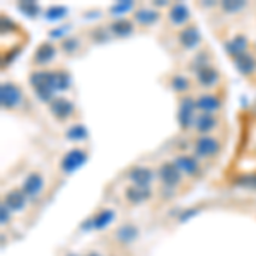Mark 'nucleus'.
Listing matches in <instances>:
<instances>
[{"label":"nucleus","mask_w":256,"mask_h":256,"mask_svg":"<svg viewBox=\"0 0 256 256\" xmlns=\"http://www.w3.org/2000/svg\"><path fill=\"white\" fill-rule=\"evenodd\" d=\"M28 196L24 195V192L20 188H12L6 193L2 204L10 210L12 214H20L24 212L28 207Z\"/></svg>","instance_id":"a211bd4d"},{"label":"nucleus","mask_w":256,"mask_h":256,"mask_svg":"<svg viewBox=\"0 0 256 256\" xmlns=\"http://www.w3.org/2000/svg\"><path fill=\"white\" fill-rule=\"evenodd\" d=\"M196 116H198L196 96H192V94L180 96V99H178V113H176L180 130L181 132L193 130V128H195Z\"/></svg>","instance_id":"20e7f679"},{"label":"nucleus","mask_w":256,"mask_h":256,"mask_svg":"<svg viewBox=\"0 0 256 256\" xmlns=\"http://www.w3.org/2000/svg\"><path fill=\"white\" fill-rule=\"evenodd\" d=\"M172 160H174V164L181 169V172L186 178L202 176V164L193 154H178Z\"/></svg>","instance_id":"dca6fc26"},{"label":"nucleus","mask_w":256,"mask_h":256,"mask_svg":"<svg viewBox=\"0 0 256 256\" xmlns=\"http://www.w3.org/2000/svg\"><path fill=\"white\" fill-rule=\"evenodd\" d=\"M67 256H77V254H74V253H68Z\"/></svg>","instance_id":"58836bf2"},{"label":"nucleus","mask_w":256,"mask_h":256,"mask_svg":"<svg viewBox=\"0 0 256 256\" xmlns=\"http://www.w3.org/2000/svg\"><path fill=\"white\" fill-rule=\"evenodd\" d=\"M196 212H198V210H196V208H192V210H188V212H184V214H183V216H181V217H180V222H186V220H188V218H190V217H193V216H195V214H196Z\"/></svg>","instance_id":"e433bc0d"},{"label":"nucleus","mask_w":256,"mask_h":256,"mask_svg":"<svg viewBox=\"0 0 256 256\" xmlns=\"http://www.w3.org/2000/svg\"><path fill=\"white\" fill-rule=\"evenodd\" d=\"M156 172H158V180L160 186H168L174 190L180 188L183 184L184 178H186L181 172V169L174 164V160H162L158 166V169H156Z\"/></svg>","instance_id":"423d86ee"},{"label":"nucleus","mask_w":256,"mask_h":256,"mask_svg":"<svg viewBox=\"0 0 256 256\" xmlns=\"http://www.w3.org/2000/svg\"><path fill=\"white\" fill-rule=\"evenodd\" d=\"M135 9H137V6H135L134 2H116L113 4V6L110 7V14L113 19H122V18H126V14H134Z\"/></svg>","instance_id":"c756f323"},{"label":"nucleus","mask_w":256,"mask_h":256,"mask_svg":"<svg viewBox=\"0 0 256 256\" xmlns=\"http://www.w3.org/2000/svg\"><path fill=\"white\" fill-rule=\"evenodd\" d=\"M10 214H12L10 210L2 204V207H0V220H2V226L10 224Z\"/></svg>","instance_id":"72a5a7b5"},{"label":"nucleus","mask_w":256,"mask_h":256,"mask_svg":"<svg viewBox=\"0 0 256 256\" xmlns=\"http://www.w3.org/2000/svg\"><path fill=\"white\" fill-rule=\"evenodd\" d=\"M67 16V7L62 6H53L44 12V19L46 20H62Z\"/></svg>","instance_id":"473e14b6"},{"label":"nucleus","mask_w":256,"mask_h":256,"mask_svg":"<svg viewBox=\"0 0 256 256\" xmlns=\"http://www.w3.org/2000/svg\"><path fill=\"white\" fill-rule=\"evenodd\" d=\"M65 138L70 140V142H76V144H80V142H86L89 138V132L86 128L84 123H72L67 130H65Z\"/></svg>","instance_id":"cd10ccee"},{"label":"nucleus","mask_w":256,"mask_h":256,"mask_svg":"<svg viewBox=\"0 0 256 256\" xmlns=\"http://www.w3.org/2000/svg\"><path fill=\"white\" fill-rule=\"evenodd\" d=\"M88 159H89V152L86 150V148H82V147L70 148V150H67L62 156V159L58 162L60 174L68 176V174H72V172L79 171V169L88 162Z\"/></svg>","instance_id":"39448f33"},{"label":"nucleus","mask_w":256,"mask_h":256,"mask_svg":"<svg viewBox=\"0 0 256 256\" xmlns=\"http://www.w3.org/2000/svg\"><path fill=\"white\" fill-rule=\"evenodd\" d=\"M250 4L248 2H239V0H226V2L218 4V10L224 16H234V14H241L242 10L248 9Z\"/></svg>","instance_id":"c85d7f7f"},{"label":"nucleus","mask_w":256,"mask_h":256,"mask_svg":"<svg viewBox=\"0 0 256 256\" xmlns=\"http://www.w3.org/2000/svg\"><path fill=\"white\" fill-rule=\"evenodd\" d=\"M28 82L36 99L50 104L58 92H67L72 88V76L65 68H34L28 76Z\"/></svg>","instance_id":"f257e3e1"},{"label":"nucleus","mask_w":256,"mask_h":256,"mask_svg":"<svg viewBox=\"0 0 256 256\" xmlns=\"http://www.w3.org/2000/svg\"><path fill=\"white\" fill-rule=\"evenodd\" d=\"M108 30H110L113 38L125 40V38H130V36L135 34L137 26H135V22L132 20V18H122V19L111 20V22L108 24Z\"/></svg>","instance_id":"f3484780"},{"label":"nucleus","mask_w":256,"mask_h":256,"mask_svg":"<svg viewBox=\"0 0 256 256\" xmlns=\"http://www.w3.org/2000/svg\"><path fill=\"white\" fill-rule=\"evenodd\" d=\"M18 9L22 12L24 16H28V18H38V14H40V6L38 4H34V2H30V0H26V2H20L18 4Z\"/></svg>","instance_id":"7c9ffc66"},{"label":"nucleus","mask_w":256,"mask_h":256,"mask_svg":"<svg viewBox=\"0 0 256 256\" xmlns=\"http://www.w3.org/2000/svg\"><path fill=\"white\" fill-rule=\"evenodd\" d=\"M192 10H190L188 6L181 2H176L172 4L171 7L168 9V14H166V24L168 28H172V30H183L184 26L192 24Z\"/></svg>","instance_id":"9b49d317"},{"label":"nucleus","mask_w":256,"mask_h":256,"mask_svg":"<svg viewBox=\"0 0 256 256\" xmlns=\"http://www.w3.org/2000/svg\"><path fill=\"white\" fill-rule=\"evenodd\" d=\"M138 236H140L138 227L135 226V224H132V222H125V224H120L116 227V230H114V234H113L114 241H116L118 244H122V246L134 244V242L138 239Z\"/></svg>","instance_id":"aec40b11"},{"label":"nucleus","mask_w":256,"mask_h":256,"mask_svg":"<svg viewBox=\"0 0 256 256\" xmlns=\"http://www.w3.org/2000/svg\"><path fill=\"white\" fill-rule=\"evenodd\" d=\"M193 86H195V80L192 77L184 76V74H172L171 79H169V88L178 96H186V94H190Z\"/></svg>","instance_id":"4be33fe9"},{"label":"nucleus","mask_w":256,"mask_h":256,"mask_svg":"<svg viewBox=\"0 0 256 256\" xmlns=\"http://www.w3.org/2000/svg\"><path fill=\"white\" fill-rule=\"evenodd\" d=\"M0 106L7 113H22L24 110H28L30 101L18 82L4 80L0 84Z\"/></svg>","instance_id":"f03ea898"},{"label":"nucleus","mask_w":256,"mask_h":256,"mask_svg":"<svg viewBox=\"0 0 256 256\" xmlns=\"http://www.w3.org/2000/svg\"><path fill=\"white\" fill-rule=\"evenodd\" d=\"M152 190L150 188H140V186H126L125 188V200L130 205H142L152 198Z\"/></svg>","instance_id":"5701e85b"},{"label":"nucleus","mask_w":256,"mask_h":256,"mask_svg":"<svg viewBox=\"0 0 256 256\" xmlns=\"http://www.w3.org/2000/svg\"><path fill=\"white\" fill-rule=\"evenodd\" d=\"M212 62H214V53L210 52L208 48H200V50H196L195 55L192 56V60H190V64H188V68H190V72L195 74L196 70L207 67V65H212Z\"/></svg>","instance_id":"393cba45"},{"label":"nucleus","mask_w":256,"mask_h":256,"mask_svg":"<svg viewBox=\"0 0 256 256\" xmlns=\"http://www.w3.org/2000/svg\"><path fill=\"white\" fill-rule=\"evenodd\" d=\"M116 218V214H114V210L111 208H102L99 210L96 216L90 217V220H92V229L94 230H104L106 227H108L111 222Z\"/></svg>","instance_id":"bb28decb"},{"label":"nucleus","mask_w":256,"mask_h":256,"mask_svg":"<svg viewBox=\"0 0 256 256\" xmlns=\"http://www.w3.org/2000/svg\"><path fill=\"white\" fill-rule=\"evenodd\" d=\"M234 65H236L238 72L244 77H253L256 74V56L254 53L251 52H246V53H241V55L234 56L232 58Z\"/></svg>","instance_id":"412c9836"},{"label":"nucleus","mask_w":256,"mask_h":256,"mask_svg":"<svg viewBox=\"0 0 256 256\" xmlns=\"http://www.w3.org/2000/svg\"><path fill=\"white\" fill-rule=\"evenodd\" d=\"M220 128V120L217 114H205V113H198L195 128L198 135H216V132Z\"/></svg>","instance_id":"6ab92c4d"},{"label":"nucleus","mask_w":256,"mask_h":256,"mask_svg":"<svg viewBox=\"0 0 256 256\" xmlns=\"http://www.w3.org/2000/svg\"><path fill=\"white\" fill-rule=\"evenodd\" d=\"M224 50L229 53L230 58L241 55V53L250 52V40L244 34H236L232 40H227L224 43Z\"/></svg>","instance_id":"b1692460"},{"label":"nucleus","mask_w":256,"mask_h":256,"mask_svg":"<svg viewBox=\"0 0 256 256\" xmlns=\"http://www.w3.org/2000/svg\"><path fill=\"white\" fill-rule=\"evenodd\" d=\"M241 184H246V186H250V188H254V190H256V174H250V176L242 178Z\"/></svg>","instance_id":"f704fd0d"},{"label":"nucleus","mask_w":256,"mask_h":256,"mask_svg":"<svg viewBox=\"0 0 256 256\" xmlns=\"http://www.w3.org/2000/svg\"><path fill=\"white\" fill-rule=\"evenodd\" d=\"M224 106V101L218 96L216 90L212 92H200L196 96V108L198 113H205V114H217L218 111Z\"/></svg>","instance_id":"4468645a"},{"label":"nucleus","mask_w":256,"mask_h":256,"mask_svg":"<svg viewBox=\"0 0 256 256\" xmlns=\"http://www.w3.org/2000/svg\"><path fill=\"white\" fill-rule=\"evenodd\" d=\"M222 82V74L217 65H207V67L200 68L195 72V84L204 92H212L216 90Z\"/></svg>","instance_id":"6e6552de"},{"label":"nucleus","mask_w":256,"mask_h":256,"mask_svg":"<svg viewBox=\"0 0 256 256\" xmlns=\"http://www.w3.org/2000/svg\"><path fill=\"white\" fill-rule=\"evenodd\" d=\"M86 256H101V254H99L98 251H89V253L86 254Z\"/></svg>","instance_id":"4c0bfd02"},{"label":"nucleus","mask_w":256,"mask_h":256,"mask_svg":"<svg viewBox=\"0 0 256 256\" xmlns=\"http://www.w3.org/2000/svg\"><path fill=\"white\" fill-rule=\"evenodd\" d=\"M132 20L138 28H152L160 20V12L158 9H154L152 6L147 7L138 6L134 14H132Z\"/></svg>","instance_id":"2eb2a0df"},{"label":"nucleus","mask_w":256,"mask_h":256,"mask_svg":"<svg viewBox=\"0 0 256 256\" xmlns=\"http://www.w3.org/2000/svg\"><path fill=\"white\" fill-rule=\"evenodd\" d=\"M58 50L53 41H43L32 53L31 65H34V68H48L58 56Z\"/></svg>","instance_id":"9d476101"},{"label":"nucleus","mask_w":256,"mask_h":256,"mask_svg":"<svg viewBox=\"0 0 256 256\" xmlns=\"http://www.w3.org/2000/svg\"><path fill=\"white\" fill-rule=\"evenodd\" d=\"M176 43L181 52H195V50H200L202 44L200 28L195 22L184 26L183 30L176 32Z\"/></svg>","instance_id":"1a4fd4ad"},{"label":"nucleus","mask_w":256,"mask_h":256,"mask_svg":"<svg viewBox=\"0 0 256 256\" xmlns=\"http://www.w3.org/2000/svg\"><path fill=\"white\" fill-rule=\"evenodd\" d=\"M222 140L217 135H198L192 144L193 156L198 160H216L222 154Z\"/></svg>","instance_id":"7ed1b4c3"},{"label":"nucleus","mask_w":256,"mask_h":256,"mask_svg":"<svg viewBox=\"0 0 256 256\" xmlns=\"http://www.w3.org/2000/svg\"><path fill=\"white\" fill-rule=\"evenodd\" d=\"M20 190H22L24 195L28 196V200H31V202L38 200V198L43 195V190H44V176H43V172L31 171L30 174L24 178Z\"/></svg>","instance_id":"ddd939ff"},{"label":"nucleus","mask_w":256,"mask_h":256,"mask_svg":"<svg viewBox=\"0 0 256 256\" xmlns=\"http://www.w3.org/2000/svg\"><path fill=\"white\" fill-rule=\"evenodd\" d=\"M113 38L111 36V32L108 28H94L92 31H90V40L94 41V43H108V41Z\"/></svg>","instance_id":"2f4dec72"},{"label":"nucleus","mask_w":256,"mask_h":256,"mask_svg":"<svg viewBox=\"0 0 256 256\" xmlns=\"http://www.w3.org/2000/svg\"><path fill=\"white\" fill-rule=\"evenodd\" d=\"M126 180L130 181L134 186H140V188H150L152 183L158 180V172L148 166H140V164H135V166L126 169Z\"/></svg>","instance_id":"f8f14e48"},{"label":"nucleus","mask_w":256,"mask_h":256,"mask_svg":"<svg viewBox=\"0 0 256 256\" xmlns=\"http://www.w3.org/2000/svg\"><path fill=\"white\" fill-rule=\"evenodd\" d=\"M82 44H84V41H82L80 36H76V34H68L65 40L60 41V52L64 53L65 56H68V58H72V56L79 55L80 50H82Z\"/></svg>","instance_id":"a878e982"},{"label":"nucleus","mask_w":256,"mask_h":256,"mask_svg":"<svg viewBox=\"0 0 256 256\" xmlns=\"http://www.w3.org/2000/svg\"><path fill=\"white\" fill-rule=\"evenodd\" d=\"M150 6L154 7V9H169V7L172 6L171 2H168V0H159V2H150Z\"/></svg>","instance_id":"c9c22d12"},{"label":"nucleus","mask_w":256,"mask_h":256,"mask_svg":"<svg viewBox=\"0 0 256 256\" xmlns=\"http://www.w3.org/2000/svg\"><path fill=\"white\" fill-rule=\"evenodd\" d=\"M48 111H50V114L55 118V122L67 123L70 120H74V116L77 114V106L72 99L60 94V96H56L48 104Z\"/></svg>","instance_id":"0eeeda50"}]
</instances>
